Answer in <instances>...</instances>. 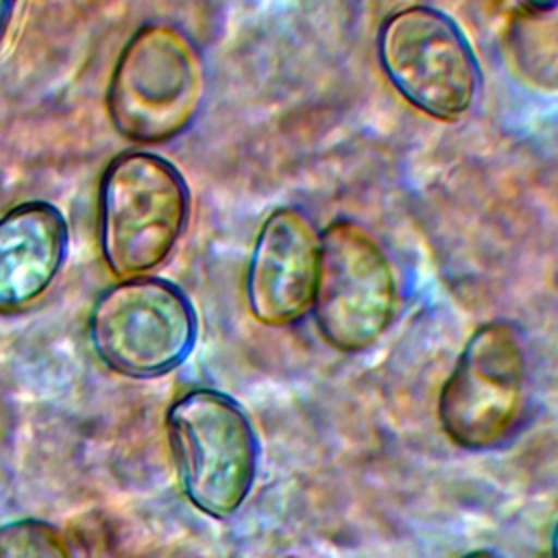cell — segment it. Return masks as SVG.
<instances>
[{
  "label": "cell",
  "mask_w": 558,
  "mask_h": 558,
  "mask_svg": "<svg viewBox=\"0 0 558 558\" xmlns=\"http://www.w3.org/2000/svg\"><path fill=\"white\" fill-rule=\"evenodd\" d=\"M205 89V61L192 37L179 26L150 22L131 35L118 57L107 111L122 137L163 144L194 124Z\"/></svg>",
  "instance_id": "6da1fadb"
},
{
  "label": "cell",
  "mask_w": 558,
  "mask_h": 558,
  "mask_svg": "<svg viewBox=\"0 0 558 558\" xmlns=\"http://www.w3.org/2000/svg\"><path fill=\"white\" fill-rule=\"evenodd\" d=\"M166 434L185 499L211 519L233 517L251 495L259 458L240 403L214 388H192L170 403Z\"/></svg>",
  "instance_id": "7a4b0ae2"
},
{
  "label": "cell",
  "mask_w": 558,
  "mask_h": 558,
  "mask_svg": "<svg viewBox=\"0 0 558 558\" xmlns=\"http://www.w3.org/2000/svg\"><path fill=\"white\" fill-rule=\"evenodd\" d=\"M190 218V190L168 159L126 150L100 183V248L120 277L146 275L168 259Z\"/></svg>",
  "instance_id": "3957f363"
},
{
  "label": "cell",
  "mask_w": 558,
  "mask_h": 558,
  "mask_svg": "<svg viewBox=\"0 0 558 558\" xmlns=\"http://www.w3.org/2000/svg\"><path fill=\"white\" fill-rule=\"evenodd\" d=\"M196 312L172 281L137 275L98 294L87 318L96 357L111 371L150 379L179 368L196 342Z\"/></svg>",
  "instance_id": "277c9868"
},
{
  "label": "cell",
  "mask_w": 558,
  "mask_h": 558,
  "mask_svg": "<svg viewBox=\"0 0 558 558\" xmlns=\"http://www.w3.org/2000/svg\"><path fill=\"white\" fill-rule=\"evenodd\" d=\"M377 57L390 85L434 120L456 122L475 102L482 81L475 52L460 26L434 7L390 13L377 33Z\"/></svg>",
  "instance_id": "5b68a950"
},
{
  "label": "cell",
  "mask_w": 558,
  "mask_h": 558,
  "mask_svg": "<svg viewBox=\"0 0 558 558\" xmlns=\"http://www.w3.org/2000/svg\"><path fill=\"white\" fill-rule=\"evenodd\" d=\"M397 310L392 264L357 222L338 218L320 231L318 279L312 314L320 338L336 351L373 347Z\"/></svg>",
  "instance_id": "8992f818"
},
{
  "label": "cell",
  "mask_w": 558,
  "mask_h": 558,
  "mask_svg": "<svg viewBox=\"0 0 558 558\" xmlns=\"http://www.w3.org/2000/svg\"><path fill=\"white\" fill-rule=\"evenodd\" d=\"M525 381V351L517 327L506 320L480 325L440 388V429L469 451L499 445L523 414Z\"/></svg>",
  "instance_id": "52a82bcc"
},
{
  "label": "cell",
  "mask_w": 558,
  "mask_h": 558,
  "mask_svg": "<svg viewBox=\"0 0 558 558\" xmlns=\"http://www.w3.org/2000/svg\"><path fill=\"white\" fill-rule=\"evenodd\" d=\"M320 231L299 207H277L262 222L246 268V305L266 327L301 320L314 301Z\"/></svg>",
  "instance_id": "ba28073f"
},
{
  "label": "cell",
  "mask_w": 558,
  "mask_h": 558,
  "mask_svg": "<svg viewBox=\"0 0 558 558\" xmlns=\"http://www.w3.org/2000/svg\"><path fill=\"white\" fill-rule=\"evenodd\" d=\"M68 242V222L52 203L28 201L0 216V314L28 307L50 288Z\"/></svg>",
  "instance_id": "9c48e42d"
},
{
  "label": "cell",
  "mask_w": 558,
  "mask_h": 558,
  "mask_svg": "<svg viewBox=\"0 0 558 558\" xmlns=\"http://www.w3.org/2000/svg\"><path fill=\"white\" fill-rule=\"evenodd\" d=\"M0 558H74L65 536L39 519L0 525Z\"/></svg>",
  "instance_id": "30bf717a"
},
{
  "label": "cell",
  "mask_w": 558,
  "mask_h": 558,
  "mask_svg": "<svg viewBox=\"0 0 558 558\" xmlns=\"http://www.w3.org/2000/svg\"><path fill=\"white\" fill-rule=\"evenodd\" d=\"M514 2L532 13H547L558 7V0H514Z\"/></svg>",
  "instance_id": "8fae6325"
},
{
  "label": "cell",
  "mask_w": 558,
  "mask_h": 558,
  "mask_svg": "<svg viewBox=\"0 0 558 558\" xmlns=\"http://www.w3.org/2000/svg\"><path fill=\"white\" fill-rule=\"evenodd\" d=\"M13 7H15V0H0V39H2V35H4L7 26H9Z\"/></svg>",
  "instance_id": "7c38bea8"
},
{
  "label": "cell",
  "mask_w": 558,
  "mask_h": 558,
  "mask_svg": "<svg viewBox=\"0 0 558 558\" xmlns=\"http://www.w3.org/2000/svg\"><path fill=\"white\" fill-rule=\"evenodd\" d=\"M549 558H558V519L551 527V536H549Z\"/></svg>",
  "instance_id": "4fadbf2b"
},
{
  "label": "cell",
  "mask_w": 558,
  "mask_h": 558,
  "mask_svg": "<svg viewBox=\"0 0 558 558\" xmlns=\"http://www.w3.org/2000/svg\"><path fill=\"white\" fill-rule=\"evenodd\" d=\"M460 558H499V556L495 551H490V549H475V551H469V554H464Z\"/></svg>",
  "instance_id": "5bb4252c"
}]
</instances>
